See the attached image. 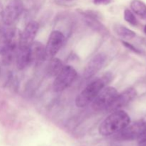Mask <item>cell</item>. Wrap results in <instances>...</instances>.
Masks as SVG:
<instances>
[{
  "mask_svg": "<svg viewBox=\"0 0 146 146\" xmlns=\"http://www.w3.org/2000/svg\"><path fill=\"white\" fill-rule=\"evenodd\" d=\"M121 42H122L123 45L125 47H126L127 48H128L130 51H133V52L135 53V54H141V50H139L138 48H137L135 46H133V44H130V43H128V41H124V40H122V41H121Z\"/></svg>",
  "mask_w": 146,
  "mask_h": 146,
  "instance_id": "ac0fdd59",
  "label": "cell"
},
{
  "mask_svg": "<svg viewBox=\"0 0 146 146\" xmlns=\"http://www.w3.org/2000/svg\"><path fill=\"white\" fill-rule=\"evenodd\" d=\"M146 133V121L139 120L130 123L123 131L116 134L115 138L121 141L138 140Z\"/></svg>",
  "mask_w": 146,
  "mask_h": 146,
  "instance_id": "5b68a950",
  "label": "cell"
},
{
  "mask_svg": "<svg viewBox=\"0 0 146 146\" xmlns=\"http://www.w3.org/2000/svg\"><path fill=\"white\" fill-rule=\"evenodd\" d=\"M15 60L18 69L23 70L31 64L30 46L19 45L15 54Z\"/></svg>",
  "mask_w": 146,
  "mask_h": 146,
  "instance_id": "7c38bea8",
  "label": "cell"
},
{
  "mask_svg": "<svg viewBox=\"0 0 146 146\" xmlns=\"http://www.w3.org/2000/svg\"><path fill=\"white\" fill-rule=\"evenodd\" d=\"M111 76L106 74L103 77L91 81L76 98V106L78 108H84L93 102L100 91L111 81Z\"/></svg>",
  "mask_w": 146,
  "mask_h": 146,
  "instance_id": "7a4b0ae2",
  "label": "cell"
},
{
  "mask_svg": "<svg viewBox=\"0 0 146 146\" xmlns=\"http://www.w3.org/2000/svg\"><path fill=\"white\" fill-rule=\"evenodd\" d=\"M137 96V91L133 88H128L123 91V92L118 94L115 97V100L111 106L107 109L110 113L113 111L121 110L123 108L128 106L130 103L135 99Z\"/></svg>",
  "mask_w": 146,
  "mask_h": 146,
  "instance_id": "ba28073f",
  "label": "cell"
},
{
  "mask_svg": "<svg viewBox=\"0 0 146 146\" xmlns=\"http://www.w3.org/2000/svg\"><path fill=\"white\" fill-rule=\"evenodd\" d=\"M143 31H144V32H145V34H146V25L145 26V27H144V29H143Z\"/></svg>",
  "mask_w": 146,
  "mask_h": 146,
  "instance_id": "603a6c76",
  "label": "cell"
},
{
  "mask_svg": "<svg viewBox=\"0 0 146 146\" xmlns=\"http://www.w3.org/2000/svg\"><path fill=\"white\" fill-rule=\"evenodd\" d=\"M113 31L118 36L121 37L122 38L125 39H132L134 37H135V31L130 29L127 28L126 27L123 26L121 24H113Z\"/></svg>",
  "mask_w": 146,
  "mask_h": 146,
  "instance_id": "5bb4252c",
  "label": "cell"
},
{
  "mask_svg": "<svg viewBox=\"0 0 146 146\" xmlns=\"http://www.w3.org/2000/svg\"><path fill=\"white\" fill-rule=\"evenodd\" d=\"M77 71L71 66H64L61 72L55 77L53 82V90L55 92H61L66 89L75 81Z\"/></svg>",
  "mask_w": 146,
  "mask_h": 146,
  "instance_id": "277c9868",
  "label": "cell"
},
{
  "mask_svg": "<svg viewBox=\"0 0 146 146\" xmlns=\"http://www.w3.org/2000/svg\"><path fill=\"white\" fill-rule=\"evenodd\" d=\"M131 123V118L125 111L118 110L111 112L100 124L98 131L101 135H116Z\"/></svg>",
  "mask_w": 146,
  "mask_h": 146,
  "instance_id": "6da1fadb",
  "label": "cell"
},
{
  "mask_svg": "<svg viewBox=\"0 0 146 146\" xmlns=\"http://www.w3.org/2000/svg\"><path fill=\"white\" fill-rule=\"evenodd\" d=\"M3 9H2V7L1 6V4H0V19L2 18V14H3Z\"/></svg>",
  "mask_w": 146,
  "mask_h": 146,
  "instance_id": "7402d4cb",
  "label": "cell"
},
{
  "mask_svg": "<svg viewBox=\"0 0 146 146\" xmlns=\"http://www.w3.org/2000/svg\"><path fill=\"white\" fill-rule=\"evenodd\" d=\"M138 146H146V135H143L138 139Z\"/></svg>",
  "mask_w": 146,
  "mask_h": 146,
  "instance_id": "44dd1931",
  "label": "cell"
},
{
  "mask_svg": "<svg viewBox=\"0 0 146 146\" xmlns=\"http://www.w3.org/2000/svg\"><path fill=\"white\" fill-rule=\"evenodd\" d=\"M62 61L58 58H50V61L46 66V74L50 77H54L55 78L63 69L64 66Z\"/></svg>",
  "mask_w": 146,
  "mask_h": 146,
  "instance_id": "4fadbf2b",
  "label": "cell"
},
{
  "mask_svg": "<svg viewBox=\"0 0 146 146\" xmlns=\"http://www.w3.org/2000/svg\"><path fill=\"white\" fill-rule=\"evenodd\" d=\"M76 0H56V2L61 5L68 6L69 4H73Z\"/></svg>",
  "mask_w": 146,
  "mask_h": 146,
  "instance_id": "d6986e66",
  "label": "cell"
},
{
  "mask_svg": "<svg viewBox=\"0 0 146 146\" xmlns=\"http://www.w3.org/2000/svg\"><path fill=\"white\" fill-rule=\"evenodd\" d=\"M85 19V21L86 24H88V27H91V29L101 33V34H108V31L104 27V24L100 22L99 19L96 18H92V17H86V16H83Z\"/></svg>",
  "mask_w": 146,
  "mask_h": 146,
  "instance_id": "9a60e30c",
  "label": "cell"
},
{
  "mask_svg": "<svg viewBox=\"0 0 146 146\" xmlns=\"http://www.w3.org/2000/svg\"><path fill=\"white\" fill-rule=\"evenodd\" d=\"M112 2V0H94V3L97 5H107Z\"/></svg>",
  "mask_w": 146,
  "mask_h": 146,
  "instance_id": "ffe728a7",
  "label": "cell"
},
{
  "mask_svg": "<svg viewBox=\"0 0 146 146\" xmlns=\"http://www.w3.org/2000/svg\"><path fill=\"white\" fill-rule=\"evenodd\" d=\"M116 88L112 86H105L91 103V107L95 111H107L118 95Z\"/></svg>",
  "mask_w": 146,
  "mask_h": 146,
  "instance_id": "3957f363",
  "label": "cell"
},
{
  "mask_svg": "<svg viewBox=\"0 0 146 146\" xmlns=\"http://www.w3.org/2000/svg\"><path fill=\"white\" fill-rule=\"evenodd\" d=\"M31 64L39 65L46 58L45 46L40 41H34L30 46Z\"/></svg>",
  "mask_w": 146,
  "mask_h": 146,
  "instance_id": "8fae6325",
  "label": "cell"
},
{
  "mask_svg": "<svg viewBox=\"0 0 146 146\" xmlns=\"http://www.w3.org/2000/svg\"><path fill=\"white\" fill-rule=\"evenodd\" d=\"M38 30V24L36 21L29 22L20 34L19 45L30 46L34 41Z\"/></svg>",
  "mask_w": 146,
  "mask_h": 146,
  "instance_id": "30bf717a",
  "label": "cell"
},
{
  "mask_svg": "<svg viewBox=\"0 0 146 146\" xmlns=\"http://www.w3.org/2000/svg\"><path fill=\"white\" fill-rule=\"evenodd\" d=\"M24 11V4L21 0H11L3 10V22L7 26H11L20 17Z\"/></svg>",
  "mask_w": 146,
  "mask_h": 146,
  "instance_id": "8992f818",
  "label": "cell"
},
{
  "mask_svg": "<svg viewBox=\"0 0 146 146\" xmlns=\"http://www.w3.org/2000/svg\"><path fill=\"white\" fill-rule=\"evenodd\" d=\"M65 41V36L61 31L54 30L50 34L45 46L46 58H54L58 54Z\"/></svg>",
  "mask_w": 146,
  "mask_h": 146,
  "instance_id": "52a82bcc",
  "label": "cell"
},
{
  "mask_svg": "<svg viewBox=\"0 0 146 146\" xmlns=\"http://www.w3.org/2000/svg\"><path fill=\"white\" fill-rule=\"evenodd\" d=\"M131 9L133 12L140 17L146 16V4L141 0H133L131 2Z\"/></svg>",
  "mask_w": 146,
  "mask_h": 146,
  "instance_id": "2e32d148",
  "label": "cell"
},
{
  "mask_svg": "<svg viewBox=\"0 0 146 146\" xmlns=\"http://www.w3.org/2000/svg\"><path fill=\"white\" fill-rule=\"evenodd\" d=\"M106 55L104 53H98L89 60L84 71V77L86 79L92 78L103 68L106 61Z\"/></svg>",
  "mask_w": 146,
  "mask_h": 146,
  "instance_id": "9c48e42d",
  "label": "cell"
},
{
  "mask_svg": "<svg viewBox=\"0 0 146 146\" xmlns=\"http://www.w3.org/2000/svg\"><path fill=\"white\" fill-rule=\"evenodd\" d=\"M124 19L132 26H137L138 25V20L135 17V14L131 10L128 9H125L124 11Z\"/></svg>",
  "mask_w": 146,
  "mask_h": 146,
  "instance_id": "e0dca14e",
  "label": "cell"
}]
</instances>
